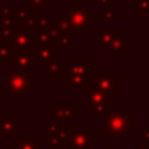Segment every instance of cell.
<instances>
[{"instance_id":"obj_1","label":"cell","mask_w":149,"mask_h":149,"mask_svg":"<svg viewBox=\"0 0 149 149\" xmlns=\"http://www.w3.org/2000/svg\"><path fill=\"white\" fill-rule=\"evenodd\" d=\"M98 127L106 135L114 136V138H120V136L130 135V132H133L136 128V117L132 116L128 111L114 107L106 116L100 117Z\"/></svg>"},{"instance_id":"obj_2","label":"cell","mask_w":149,"mask_h":149,"mask_svg":"<svg viewBox=\"0 0 149 149\" xmlns=\"http://www.w3.org/2000/svg\"><path fill=\"white\" fill-rule=\"evenodd\" d=\"M34 75L23 74L19 71H10L3 72V87L7 88V93L10 95L11 101L15 103H24L29 95L34 93Z\"/></svg>"},{"instance_id":"obj_3","label":"cell","mask_w":149,"mask_h":149,"mask_svg":"<svg viewBox=\"0 0 149 149\" xmlns=\"http://www.w3.org/2000/svg\"><path fill=\"white\" fill-rule=\"evenodd\" d=\"M61 11L68 16L71 24L74 26L75 32L80 37H90L93 34V8L85 3L84 7H72V5H64Z\"/></svg>"},{"instance_id":"obj_4","label":"cell","mask_w":149,"mask_h":149,"mask_svg":"<svg viewBox=\"0 0 149 149\" xmlns=\"http://www.w3.org/2000/svg\"><path fill=\"white\" fill-rule=\"evenodd\" d=\"M72 149H95L100 144V138L93 135V125L90 122H77L69 127Z\"/></svg>"},{"instance_id":"obj_5","label":"cell","mask_w":149,"mask_h":149,"mask_svg":"<svg viewBox=\"0 0 149 149\" xmlns=\"http://www.w3.org/2000/svg\"><path fill=\"white\" fill-rule=\"evenodd\" d=\"M93 87L112 95L122 93V74L117 71H93Z\"/></svg>"},{"instance_id":"obj_6","label":"cell","mask_w":149,"mask_h":149,"mask_svg":"<svg viewBox=\"0 0 149 149\" xmlns=\"http://www.w3.org/2000/svg\"><path fill=\"white\" fill-rule=\"evenodd\" d=\"M47 116L50 119H56L68 123L69 127L79 122V109L74 107L69 101H56L55 106L47 109Z\"/></svg>"},{"instance_id":"obj_7","label":"cell","mask_w":149,"mask_h":149,"mask_svg":"<svg viewBox=\"0 0 149 149\" xmlns=\"http://www.w3.org/2000/svg\"><path fill=\"white\" fill-rule=\"evenodd\" d=\"M93 71V59L90 56H71L68 64H64L61 79H68L72 75H90Z\"/></svg>"},{"instance_id":"obj_8","label":"cell","mask_w":149,"mask_h":149,"mask_svg":"<svg viewBox=\"0 0 149 149\" xmlns=\"http://www.w3.org/2000/svg\"><path fill=\"white\" fill-rule=\"evenodd\" d=\"M10 43L15 47L16 52H29L32 50V45H34V34L26 24L19 23L18 21V27L15 31L13 37H11Z\"/></svg>"},{"instance_id":"obj_9","label":"cell","mask_w":149,"mask_h":149,"mask_svg":"<svg viewBox=\"0 0 149 149\" xmlns=\"http://www.w3.org/2000/svg\"><path fill=\"white\" fill-rule=\"evenodd\" d=\"M34 66H36V61L32 56V50H29V52H18L10 68L23 74L34 75Z\"/></svg>"},{"instance_id":"obj_10","label":"cell","mask_w":149,"mask_h":149,"mask_svg":"<svg viewBox=\"0 0 149 149\" xmlns=\"http://www.w3.org/2000/svg\"><path fill=\"white\" fill-rule=\"evenodd\" d=\"M19 133V117L0 116V138H16Z\"/></svg>"},{"instance_id":"obj_11","label":"cell","mask_w":149,"mask_h":149,"mask_svg":"<svg viewBox=\"0 0 149 149\" xmlns=\"http://www.w3.org/2000/svg\"><path fill=\"white\" fill-rule=\"evenodd\" d=\"M47 148L48 149H72L69 132L64 128L53 133H47Z\"/></svg>"},{"instance_id":"obj_12","label":"cell","mask_w":149,"mask_h":149,"mask_svg":"<svg viewBox=\"0 0 149 149\" xmlns=\"http://www.w3.org/2000/svg\"><path fill=\"white\" fill-rule=\"evenodd\" d=\"M40 10L37 8H31V7H18V13H16V19L19 23L26 24L31 31H36L37 24L40 21Z\"/></svg>"},{"instance_id":"obj_13","label":"cell","mask_w":149,"mask_h":149,"mask_svg":"<svg viewBox=\"0 0 149 149\" xmlns=\"http://www.w3.org/2000/svg\"><path fill=\"white\" fill-rule=\"evenodd\" d=\"M56 52L58 50L50 45H39V43H34L32 45V56H34V61H36L37 66H43L47 63H50L56 56Z\"/></svg>"},{"instance_id":"obj_14","label":"cell","mask_w":149,"mask_h":149,"mask_svg":"<svg viewBox=\"0 0 149 149\" xmlns=\"http://www.w3.org/2000/svg\"><path fill=\"white\" fill-rule=\"evenodd\" d=\"M40 71L50 79V80H61L63 71H64V59L61 56H55L50 63L40 66Z\"/></svg>"},{"instance_id":"obj_15","label":"cell","mask_w":149,"mask_h":149,"mask_svg":"<svg viewBox=\"0 0 149 149\" xmlns=\"http://www.w3.org/2000/svg\"><path fill=\"white\" fill-rule=\"evenodd\" d=\"M116 95L112 93H106V91L100 90V88H90V90L87 91V93L84 95V107L85 109H91L93 106H96V104L103 103V101L109 100V98H114Z\"/></svg>"},{"instance_id":"obj_16","label":"cell","mask_w":149,"mask_h":149,"mask_svg":"<svg viewBox=\"0 0 149 149\" xmlns=\"http://www.w3.org/2000/svg\"><path fill=\"white\" fill-rule=\"evenodd\" d=\"M127 47H128V36L120 32L116 36V39L112 40V43L107 47V50L104 53H106L107 58H119V56H122V53L127 50Z\"/></svg>"},{"instance_id":"obj_17","label":"cell","mask_w":149,"mask_h":149,"mask_svg":"<svg viewBox=\"0 0 149 149\" xmlns=\"http://www.w3.org/2000/svg\"><path fill=\"white\" fill-rule=\"evenodd\" d=\"M18 27L16 18L0 16V42H10Z\"/></svg>"},{"instance_id":"obj_18","label":"cell","mask_w":149,"mask_h":149,"mask_svg":"<svg viewBox=\"0 0 149 149\" xmlns=\"http://www.w3.org/2000/svg\"><path fill=\"white\" fill-rule=\"evenodd\" d=\"M95 23H106V21H112V23H119L122 21V15L116 13L112 7H98V11L93 15Z\"/></svg>"},{"instance_id":"obj_19","label":"cell","mask_w":149,"mask_h":149,"mask_svg":"<svg viewBox=\"0 0 149 149\" xmlns=\"http://www.w3.org/2000/svg\"><path fill=\"white\" fill-rule=\"evenodd\" d=\"M11 143L19 149H42V139L39 136H16Z\"/></svg>"},{"instance_id":"obj_20","label":"cell","mask_w":149,"mask_h":149,"mask_svg":"<svg viewBox=\"0 0 149 149\" xmlns=\"http://www.w3.org/2000/svg\"><path fill=\"white\" fill-rule=\"evenodd\" d=\"M122 31L119 27H114V29H109V31H100L98 32V48L101 52H106L107 47L112 43V40L116 39L117 34H120Z\"/></svg>"},{"instance_id":"obj_21","label":"cell","mask_w":149,"mask_h":149,"mask_svg":"<svg viewBox=\"0 0 149 149\" xmlns=\"http://www.w3.org/2000/svg\"><path fill=\"white\" fill-rule=\"evenodd\" d=\"M16 53L18 52L10 42H0V66H11Z\"/></svg>"},{"instance_id":"obj_22","label":"cell","mask_w":149,"mask_h":149,"mask_svg":"<svg viewBox=\"0 0 149 149\" xmlns=\"http://www.w3.org/2000/svg\"><path fill=\"white\" fill-rule=\"evenodd\" d=\"M112 109H114V98H109V100H106V101H103V103H100V104H96V106H93L90 111L98 117V119H100V117L106 116L107 112H111Z\"/></svg>"},{"instance_id":"obj_23","label":"cell","mask_w":149,"mask_h":149,"mask_svg":"<svg viewBox=\"0 0 149 149\" xmlns=\"http://www.w3.org/2000/svg\"><path fill=\"white\" fill-rule=\"evenodd\" d=\"M64 128V122H61V120H45V122L40 123V130L45 133H53V132H58V130H63Z\"/></svg>"},{"instance_id":"obj_24","label":"cell","mask_w":149,"mask_h":149,"mask_svg":"<svg viewBox=\"0 0 149 149\" xmlns=\"http://www.w3.org/2000/svg\"><path fill=\"white\" fill-rule=\"evenodd\" d=\"M16 13H18L16 5H0V16L16 18Z\"/></svg>"},{"instance_id":"obj_25","label":"cell","mask_w":149,"mask_h":149,"mask_svg":"<svg viewBox=\"0 0 149 149\" xmlns=\"http://www.w3.org/2000/svg\"><path fill=\"white\" fill-rule=\"evenodd\" d=\"M135 13L148 15L149 13V0H135Z\"/></svg>"},{"instance_id":"obj_26","label":"cell","mask_w":149,"mask_h":149,"mask_svg":"<svg viewBox=\"0 0 149 149\" xmlns=\"http://www.w3.org/2000/svg\"><path fill=\"white\" fill-rule=\"evenodd\" d=\"M47 5H48V0H26V7L37 8V10L47 7Z\"/></svg>"},{"instance_id":"obj_27","label":"cell","mask_w":149,"mask_h":149,"mask_svg":"<svg viewBox=\"0 0 149 149\" xmlns=\"http://www.w3.org/2000/svg\"><path fill=\"white\" fill-rule=\"evenodd\" d=\"M141 141H143V144L144 146H149V130L148 132H141Z\"/></svg>"},{"instance_id":"obj_28","label":"cell","mask_w":149,"mask_h":149,"mask_svg":"<svg viewBox=\"0 0 149 149\" xmlns=\"http://www.w3.org/2000/svg\"><path fill=\"white\" fill-rule=\"evenodd\" d=\"M114 0H98V7H112Z\"/></svg>"},{"instance_id":"obj_29","label":"cell","mask_w":149,"mask_h":149,"mask_svg":"<svg viewBox=\"0 0 149 149\" xmlns=\"http://www.w3.org/2000/svg\"><path fill=\"white\" fill-rule=\"evenodd\" d=\"M106 149H128L127 144H120V146H116V144H107Z\"/></svg>"},{"instance_id":"obj_30","label":"cell","mask_w":149,"mask_h":149,"mask_svg":"<svg viewBox=\"0 0 149 149\" xmlns=\"http://www.w3.org/2000/svg\"><path fill=\"white\" fill-rule=\"evenodd\" d=\"M5 95H7V88H5L3 85H2V87H0V103H2V101L5 100Z\"/></svg>"},{"instance_id":"obj_31","label":"cell","mask_w":149,"mask_h":149,"mask_svg":"<svg viewBox=\"0 0 149 149\" xmlns=\"http://www.w3.org/2000/svg\"><path fill=\"white\" fill-rule=\"evenodd\" d=\"M3 149H19V148H16V146H15L13 143H10V144H7V146H5Z\"/></svg>"},{"instance_id":"obj_32","label":"cell","mask_w":149,"mask_h":149,"mask_svg":"<svg viewBox=\"0 0 149 149\" xmlns=\"http://www.w3.org/2000/svg\"><path fill=\"white\" fill-rule=\"evenodd\" d=\"M135 149H148V146H144V144H143V143H141V144H138V146H136Z\"/></svg>"},{"instance_id":"obj_33","label":"cell","mask_w":149,"mask_h":149,"mask_svg":"<svg viewBox=\"0 0 149 149\" xmlns=\"http://www.w3.org/2000/svg\"><path fill=\"white\" fill-rule=\"evenodd\" d=\"M26 136H34L32 130H26Z\"/></svg>"},{"instance_id":"obj_34","label":"cell","mask_w":149,"mask_h":149,"mask_svg":"<svg viewBox=\"0 0 149 149\" xmlns=\"http://www.w3.org/2000/svg\"><path fill=\"white\" fill-rule=\"evenodd\" d=\"M47 149H48V148H47Z\"/></svg>"}]
</instances>
